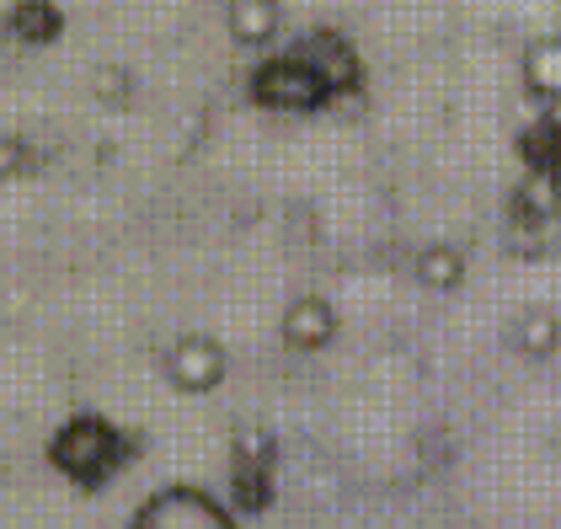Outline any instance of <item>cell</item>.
I'll use <instances>...</instances> for the list:
<instances>
[{
    "label": "cell",
    "mask_w": 561,
    "mask_h": 529,
    "mask_svg": "<svg viewBox=\"0 0 561 529\" xmlns=\"http://www.w3.org/2000/svg\"><path fill=\"white\" fill-rule=\"evenodd\" d=\"M134 529H230L236 525V514L219 503L215 492H204V486H161V492H150L139 508H134Z\"/></svg>",
    "instance_id": "6da1fadb"
},
{
    "label": "cell",
    "mask_w": 561,
    "mask_h": 529,
    "mask_svg": "<svg viewBox=\"0 0 561 529\" xmlns=\"http://www.w3.org/2000/svg\"><path fill=\"white\" fill-rule=\"evenodd\" d=\"M225 375H230V353L209 332H182L172 348H167V380H172L176 391H187V396L219 391Z\"/></svg>",
    "instance_id": "7a4b0ae2"
},
{
    "label": "cell",
    "mask_w": 561,
    "mask_h": 529,
    "mask_svg": "<svg viewBox=\"0 0 561 529\" xmlns=\"http://www.w3.org/2000/svg\"><path fill=\"white\" fill-rule=\"evenodd\" d=\"M327 96V81L316 65H300V59H278L257 76V102L278 107V113H310L316 102Z\"/></svg>",
    "instance_id": "3957f363"
},
{
    "label": "cell",
    "mask_w": 561,
    "mask_h": 529,
    "mask_svg": "<svg viewBox=\"0 0 561 529\" xmlns=\"http://www.w3.org/2000/svg\"><path fill=\"white\" fill-rule=\"evenodd\" d=\"M284 343L295 353H321L332 337H337V310L332 300H321V295H300V300H289L284 306Z\"/></svg>",
    "instance_id": "277c9868"
},
{
    "label": "cell",
    "mask_w": 561,
    "mask_h": 529,
    "mask_svg": "<svg viewBox=\"0 0 561 529\" xmlns=\"http://www.w3.org/2000/svg\"><path fill=\"white\" fill-rule=\"evenodd\" d=\"M225 27L241 48H267L284 27V5L278 0H225Z\"/></svg>",
    "instance_id": "5b68a950"
},
{
    "label": "cell",
    "mask_w": 561,
    "mask_h": 529,
    "mask_svg": "<svg viewBox=\"0 0 561 529\" xmlns=\"http://www.w3.org/2000/svg\"><path fill=\"white\" fill-rule=\"evenodd\" d=\"M518 76H524V91H529L535 102L557 107L561 102V38L557 33H546V38H535V44L524 48Z\"/></svg>",
    "instance_id": "8992f818"
},
{
    "label": "cell",
    "mask_w": 561,
    "mask_h": 529,
    "mask_svg": "<svg viewBox=\"0 0 561 529\" xmlns=\"http://www.w3.org/2000/svg\"><path fill=\"white\" fill-rule=\"evenodd\" d=\"M508 343H514V353L546 364V358L561 348V315L546 306H524L514 315V326H508Z\"/></svg>",
    "instance_id": "52a82bcc"
},
{
    "label": "cell",
    "mask_w": 561,
    "mask_h": 529,
    "mask_svg": "<svg viewBox=\"0 0 561 529\" xmlns=\"http://www.w3.org/2000/svg\"><path fill=\"white\" fill-rule=\"evenodd\" d=\"M412 273H417V284H423V289L449 295V289H460V284H466V252H460V246H449V241H433V246L417 252Z\"/></svg>",
    "instance_id": "ba28073f"
},
{
    "label": "cell",
    "mask_w": 561,
    "mask_h": 529,
    "mask_svg": "<svg viewBox=\"0 0 561 529\" xmlns=\"http://www.w3.org/2000/svg\"><path fill=\"white\" fill-rule=\"evenodd\" d=\"M16 166H22V139H5L0 134V176H11Z\"/></svg>",
    "instance_id": "9c48e42d"
},
{
    "label": "cell",
    "mask_w": 561,
    "mask_h": 529,
    "mask_svg": "<svg viewBox=\"0 0 561 529\" xmlns=\"http://www.w3.org/2000/svg\"><path fill=\"white\" fill-rule=\"evenodd\" d=\"M557 225H561V198H557Z\"/></svg>",
    "instance_id": "30bf717a"
}]
</instances>
